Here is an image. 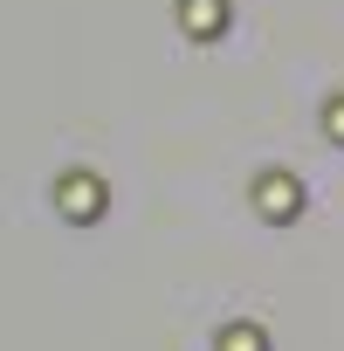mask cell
<instances>
[{
  "mask_svg": "<svg viewBox=\"0 0 344 351\" xmlns=\"http://www.w3.org/2000/svg\"><path fill=\"white\" fill-rule=\"evenodd\" d=\"M186 14H193V28H221V0H186Z\"/></svg>",
  "mask_w": 344,
  "mask_h": 351,
  "instance_id": "6da1fadb",
  "label": "cell"
}]
</instances>
